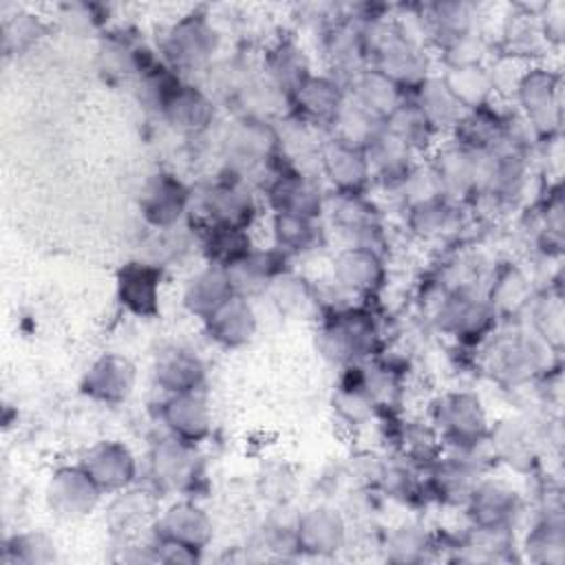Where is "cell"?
Segmentation results:
<instances>
[{
    "mask_svg": "<svg viewBox=\"0 0 565 565\" xmlns=\"http://www.w3.org/2000/svg\"><path fill=\"white\" fill-rule=\"evenodd\" d=\"M318 349L340 366L371 362L382 349V331L366 307L338 309L320 318Z\"/></svg>",
    "mask_w": 565,
    "mask_h": 565,
    "instance_id": "1",
    "label": "cell"
},
{
    "mask_svg": "<svg viewBox=\"0 0 565 565\" xmlns=\"http://www.w3.org/2000/svg\"><path fill=\"white\" fill-rule=\"evenodd\" d=\"M430 426L441 444L457 452H477L490 430L483 402L470 391H448L439 395L430 406Z\"/></svg>",
    "mask_w": 565,
    "mask_h": 565,
    "instance_id": "2",
    "label": "cell"
},
{
    "mask_svg": "<svg viewBox=\"0 0 565 565\" xmlns=\"http://www.w3.org/2000/svg\"><path fill=\"white\" fill-rule=\"evenodd\" d=\"M561 75L547 66H527L523 68L514 97L521 106V113L536 139H552L561 128L563 97H561Z\"/></svg>",
    "mask_w": 565,
    "mask_h": 565,
    "instance_id": "3",
    "label": "cell"
},
{
    "mask_svg": "<svg viewBox=\"0 0 565 565\" xmlns=\"http://www.w3.org/2000/svg\"><path fill=\"white\" fill-rule=\"evenodd\" d=\"M218 31L207 15L192 11L168 26L159 49L163 53V62L177 73L196 71L212 62L218 51Z\"/></svg>",
    "mask_w": 565,
    "mask_h": 565,
    "instance_id": "4",
    "label": "cell"
},
{
    "mask_svg": "<svg viewBox=\"0 0 565 565\" xmlns=\"http://www.w3.org/2000/svg\"><path fill=\"white\" fill-rule=\"evenodd\" d=\"M435 322L457 342L475 347L494 333L499 316L488 298H479L470 289H450L437 307Z\"/></svg>",
    "mask_w": 565,
    "mask_h": 565,
    "instance_id": "5",
    "label": "cell"
},
{
    "mask_svg": "<svg viewBox=\"0 0 565 565\" xmlns=\"http://www.w3.org/2000/svg\"><path fill=\"white\" fill-rule=\"evenodd\" d=\"M258 216V203L238 174L218 177L210 183L199 199V221L196 227L218 225V227H236L247 230L254 225Z\"/></svg>",
    "mask_w": 565,
    "mask_h": 565,
    "instance_id": "6",
    "label": "cell"
},
{
    "mask_svg": "<svg viewBox=\"0 0 565 565\" xmlns=\"http://www.w3.org/2000/svg\"><path fill=\"white\" fill-rule=\"evenodd\" d=\"M199 444L166 435L157 439L148 452V466L154 483L170 492H194L203 479V457Z\"/></svg>",
    "mask_w": 565,
    "mask_h": 565,
    "instance_id": "7",
    "label": "cell"
},
{
    "mask_svg": "<svg viewBox=\"0 0 565 565\" xmlns=\"http://www.w3.org/2000/svg\"><path fill=\"white\" fill-rule=\"evenodd\" d=\"M172 128L181 132H203L214 121V102L196 84L185 82L179 73L170 75L150 104Z\"/></svg>",
    "mask_w": 565,
    "mask_h": 565,
    "instance_id": "8",
    "label": "cell"
},
{
    "mask_svg": "<svg viewBox=\"0 0 565 565\" xmlns=\"http://www.w3.org/2000/svg\"><path fill=\"white\" fill-rule=\"evenodd\" d=\"M102 494L99 486L79 463L55 468L44 490L46 508L60 521H79L88 516L97 508Z\"/></svg>",
    "mask_w": 565,
    "mask_h": 565,
    "instance_id": "9",
    "label": "cell"
},
{
    "mask_svg": "<svg viewBox=\"0 0 565 565\" xmlns=\"http://www.w3.org/2000/svg\"><path fill=\"white\" fill-rule=\"evenodd\" d=\"M519 492L501 479H479L466 501L468 516L477 532L505 534L521 514Z\"/></svg>",
    "mask_w": 565,
    "mask_h": 565,
    "instance_id": "10",
    "label": "cell"
},
{
    "mask_svg": "<svg viewBox=\"0 0 565 565\" xmlns=\"http://www.w3.org/2000/svg\"><path fill=\"white\" fill-rule=\"evenodd\" d=\"M194 194L172 172L150 174L139 192L141 218L154 230L174 227L190 210Z\"/></svg>",
    "mask_w": 565,
    "mask_h": 565,
    "instance_id": "11",
    "label": "cell"
},
{
    "mask_svg": "<svg viewBox=\"0 0 565 565\" xmlns=\"http://www.w3.org/2000/svg\"><path fill=\"white\" fill-rule=\"evenodd\" d=\"M267 205L274 212L298 214L307 218H320L324 210V196L316 181L305 177L298 168L280 163L263 185Z\"/></svg>",
    "mask_w": 565,
    "mask_h": 565,
    "instance_id": "12",
    "label": "cell"
},
{
    "mask_svg": "<svg viewBox=\"0 0 565 565\" xmlns=\"http://www.w3.org/2000/svg\"><path fill=\"white\" fill-rule=\"evenodd\" d=\"M152 532L157 541L179 545L201 556L214 536V523L196 501L179 499L157 516Z\"/></svg>",
    "mask_w": 565,
    "mask_h": 565,
    "instance_id": "13",
    "label": "cell"
},
{
    "mask_svg": "<svg viewBox=\"0 0 565 565\" xmlns=\"http://www.w3.org/2000/svg\"><path fill=\"white\" fill-rule=\"evenodd\" d=\"M79 466L99 486V490L108 494L128 490L137 479V457L121 439L95 441L82 452Z\"/></svg>",
    "mask_w": 565,
    "mask_h": 565,
    "instance_id": "14",
    "label": "cell"
},
{
    "mask_svg": "<svg viewBox=\"0 0 565 565\" xmlns=\"http://www.w3.org/2000/svg\"><path fill=\"white\" fill-rule=\"evenodd\" d=\"M331 278L338 289L358 298H373L386 282V265L382 252L347 245L331 263Z\"/></svg>",
    "mask_w": 565,
    "mask_h": 565,
    "instance_id": "15",
    "label": "cell"
},
{
    "mask_svg": "<svg viewBox=\"0 0 565 565\" xmlns=\"http://www.w3.org/2000/svg\"><path fill=\"white\" fill-rule=\"evenodd\" d=\"M137 384V366L130 358L121 353H102L84 371L79 380V391L99 404H121L126 402Z\"/></svg>",
    "mask_w": 565,
    "mask_h": 565,
    "instance_id": "16",
    "label": "cell"
},
{
    "mask_svg": "<svg viewBox=\"0 0 565 565\" xmlns=\"http://www.w3.org/2000/svg\"><path fill=\"white\" fill-rule=\"evenodd\" d=\"M163 269L150 260L126 263L115 278L117 302L135 318L150 320L159 313Z\"/></svg>",
    "mask_w": 565,
    "mask_h": 565,
    "instance_id": "17",
    "label": "cell"
},
{
    "mask_svg": "<svg viewBox=\"0 0 565 565\" xmlns=\"http://www.w3.org/2000/svg\"><path fill=\"white\" fill-rule=\"evenodd\" d=\"M552 347L545 344L539 335H512L494 347L492 371L499 380L516 386L534 380L547 371V358Z\"/></svg>",
    "mask_w": 565,
    "mask_h": 565,
    "instance_id": "18",
    "label": "cell"
},
{
    "mask_svg": "<svg viewBox=\"0 0 565 565\" xmlns=\"http://www.w3.org/2000/svg\"><path fill=\"white\" fill-rule=\"evenodd\" d=\"M320 166L335 194H364L373 181L366 150L338 137L320 148Z\"/></svg>",
    "mask_w": 565,
    "mask_h": 565,
    "instance_id": "19",
    "label": "cell"
},
{
    "mask_svg": "<svg viewBox=\"0 0 565 565\" xmlns=\"http://www.w3.org/2000/svg\"><path fill=\"white\" fill-rule=\"evenodd\" d=\"M486 441L492 455L516 472H530L539 461V435L525 417H505L490 424Z\"/></svg>",
    "mask_w": 565,
    "mask_h": 565,
    "instance_id": "20",
    "label": "cell"
},
{
    "mask_svg": "<svg viewBox=\"0 0 565 565\" xmlns=\"http://www.w3.org/2000/svg\"><path fill=\"white\" fill-rule=\"evenodd\" d=\"M296 550L309 556H331L344 547L347 523L331 505L307 508L294 525Z\"/></svg>",
    "mask_w": 565,
    "mask_h": 565,
    "instance_id": "21",
    "label": "cell"
},
{
    "mask_svg": "<svg viewBox=\"0 0 565 565\" xmlns=\"http://www.w3.org/2000/svg\"><path fill=\"white\" fill-rule=\"evenodd\" d=\"M298 119L311 126L335 124L347 104V90L335 75H313L289 97Z\"/></svg>",
    "mask_w": 565,
    "mask_h": 565,
    "instance_id": "22",
    "label": "cell"
},
{
    "mask_svg": "<svg viewBox=\"0 0 565 565\" xmlns=\"http://www.w3.org/2000/svg\"><path fill=\"white\" fill-rule=\"evenodd\" d=\"M205 333L223 349H241L249 344L258 331V316L249 296L232 294L205 320Z\"/></svg>",
    "mask_w": 565,
    "mask_h": 565,
    "instance_id": "23",
    "label": "cell"
},
{
    "mask_svg": "<svg viewBox=\"0 0 565 565\" xmlns=\"http://www.w3.org/2000/svg\"><path fill=\"white\" fill-rule=\"evenodd\" d=\"M159 417L170 435L192 444H201L212 433V413L201 391L166 395L159 404Z\"/></svg>",
    "mask_w": 565,
    "mask_h": 565,
    "instance_id": "24",
    "label": "cell"
},
{
    "mask_svg": "<svg viewBox=\"0 0 565 565\" xmlns=\"http://www.w3.org/2000/svg\"><path fill=\"white\" fill-rule=\"evenodd\" d=\"M426 470L428 492L448 505H466L475 483L479 481V463L472 461V452L452 450V455L439 457Z\"/></svg>",
    "mask_w": 565,
    "mask_h": 565,
    "instance_id": "25",
    "label": "cell"
},
{
    "mask_svg": "<svg viewBox=\"0 0 565 565\" xmlns=\"http://www.w3.org/2000/svg\"><path fill=\"white\" fill-rule=\"evenodd\" d=\"M333 225L349 238V245H362L380 252V212L364 194H335Z\"/></svg>",
    "mask_w": 565,
    "mask_h": 565,
    "instance_id": "26",
    "label": "cell"
},
{
    "mask_svg": "<svg viewBox=\"0 0 565 565\" xmlns=\"http://www.w3.org/2000/svg\"><path fill=\"white\" fill-rule=\"evenodd\" d=\"M505 126L508 115H501L492 104L470 108L450 128L452 143L472 152H490L505 146Z\"/></svg>",
    "mask_w": 565,
    "mask_h": 565,
    "instance_id": "27",
    "label": "cell"
},
{
    "mask_svg": "<svg viewBox=\"0 0 565 565\" xmlns=\"http://www.w3.org/2000/svg\"><path fill=\"white\" fill-rule=\"evenodd\" d=\"M154 384L166 393H192L205 384V362L188 347H166L154 360Z\"/></svg>",
    "mask_w": 565,
    "mask_h": 565,
    "instance_id": "28",
    "label": "cell"
},
{
    "mask_svg": "<svg viewBox=\"0 0 565 565\" xmlns=\"http://www.w3.org/2000/svg\"><path fill=\"white\" fill-rule=\"evenodd\" d=\"M99 60L106 73L124 77L135 75L137 79L159 62L154 57V51L143 40L126 31L106 33L99 44Z\"/></svg>",
    "mask_w": 565,
    "mask_h": 565,
    "instance_id": "29",
    "label": "cell"
},
{
    "mask_svg": "<svg viewBox=\"0 0 565 565\" xmlns=\"http://www.w3.org/2000/svg\"><path fill=\"white\" fill-rule=\"evenodd\" d=\"M232 294H236V289L232 285L230 271L207 263L188 278L183 287V307L203 322Z\"/></svg>",
    "mask_w": 565,
    "mask_h": 565,
    "instance_id": "30",
    "label": "cell"
},
{
    "mask_svg": "<svg viewBox=\"0 0 565 565\" xmlns=\"http://www.w3.org/2000/svg\"><path fill=\"white\" fill-rule=\"evenodd\" d=\"M353 102L364 108L366 113H371L373 117H377L380 121H386L402 102H406L408 93L393 82L388 75H384L382 71L366 66L364 71H360L353 79Z\"/></svg>",
    "mask_w": 565,
    "mask_h": 565,
    "instance_id": "31",
    "label": "cell"
},
{
    "mask_svg": "<svg viewBox=\"0 0 565 565\" xmlns=\"http://www.w3.org/2000/svg\"><path fill=\"white\" fill-rule=\"evenodd\" d=\"M263 73L271 86L291 97L311 77V64L294 40H280L265 53Z\"/></svg>",
    "mask_w": 565,
    "mask_h": 565,
    "instance_id": "32",
    "label": "cell"
},
{
    "mask_svg": "<svg viewBox=\"0 0 565 565\" xmlns=\"http://www.w3.org/2000/svg\"><path fill=\"white\" fill-rule=\"evenodd\" d=\"M364 150L371 163L373 179L386 185L402 188V183L415 168V159H413L415 154L399 139H395L386 128H382Z\"/></svg>",
    "mask_w": 565,
    "mask_h": 565,
    "instance_id": "33",
    "label": "cell"
},
{
    "mask_svg": "<svg viewBox=\"0 0 565 565\" xmlns=\"http://www.w3.org/2000/svg\"><path fill=\"white\" fill-rule=\"evenodd\" d=\"M267 294L271 296L274 305L280 309V313H287L296 320H320L324 316L320 294L307 280L305 276L291 274L289 269L271 280L267 287Z\"/></svg>",
    "mask_w": 565,
    "mask_h": 565,
    "instance_id": "34",
    "label": "cell"
},
{
    "mask_svg": "<svg viewBox=\"0 0 565 565\" xmlns=\"http://www.w3.org/2000/svg\"><path fill=\"white\" fill-rule=\"evenodd\" d=\"M287 254H282L278 247L269 249H252L243 260H238L234 267H230V278L236 289V294L249 296L252 291H267L274 278L287 271Z\"/></svg>",
    "mask_w": 565,
    "mask_h": 565,
    "instance_id": "35",
    "label": "cell"
},
{
    "mask_svg": "<svg viewBox=\"0 0 565 565\" xmlns=\"http://www.w3.org/2000/svg\"><path fill=\"white\" fill-rule=\"evenodd\" d=\"M441 79L463 110L492 104L494 86H492L488 66H483L481 62L448 66L446 73L441 75Z\"/></svg>",
    "mask_w": 565,
    "mask_h": 565,
    "instance_id": "36",
    "label": "cell"
},
{
    "mask_svg": "<svg viewBox=\"0 0 565 565\" xmlns=\"http://www.w3.org/2000/svg\"><path fill=\"white\" fill-rule=\"evenodd\" d=\"M384 128L399 139L413 154H422L433 148L435 137L439 135L435 126L428 121V117L422 113V108L406 97V102L399 104V108L384 121Z\"/></svg>",
    "mask_w": 565,
    "mask_h": 565,
    "instance_id": "37",
    "label": "cell"
},
{
    "mask_svg": "<svg viewBox=\"0 0 565 565\" xmlns=\"http://www.w3.org/2000/svg\"><path fill=\"white\" fill-rule=\"evenodd\" d=\"M199 236H201V252L205 260L210 265H218L225 269L234 267L254 249V243L247 230L207 225V227H199Z\"/></svg>",
    "mask_w": 565,
    "mask_h": 565,
    "instance_id": "38",
    "label": "cell"
},
{
    "mask_svg": "<svg viewBox=\"0 0 565 565\" xmlns=\"http://www.w3.org/2000/svg\"><path fill=\"white\" fill-rule=\"evenodd\" d=\"M271 238H274V247H278L287 256L307 254L320 245L322 227H320L318 218L274 212L271 214Z\"/></svg>",
    "mask_w": 565,
    "mask_h": 565,
    "instance_id": "39",
    "label": "cell"
},
{
    "mask_svg": "<svg viewBox=\"0 0 565 565\" xmlns=\"http://www.w3.org/2000/svg\"><path fill=\"white\" fill-rule=\"evenodd\" d=\"M411 99L422 108V113L428 117V121L435 126L437 132L450 130L463 113V108L450 95V90L441 77H426L411 93Z\"/></svg>",
    "mask_w": 565,
    "mask_h": 565,
    "instance_id": "40",
    "label": "cell"
},
{
    "mask_svg": "<svg viewBox=\"0 0 565 565\" xmlns=\"http://www.w3.org/2000/svg\"><path fill=\"white\" fill-rule=\"evenodd\" d=\"M488 302L494 307L497 316H510L516 313L532 302V287L527 276L514 267V265H501L492 278Z\"/></svg>",
    "mask_w": 565,
    "mask_h": 565,
    "instance_id": "41",
    "label": "cell"
},
{
    "mask_svg": "<svg viewBox=\"0 0 565 565\" xmlns=\"http://www.w3.org/2000/svg\"><path fill=\"white\" fill-rule=\"evenodd\" d=\"M457 223V205L448 196H435L408 205V227L419 238H439L448 234Z\"/></svg>",
    "mask_w": 565,
    "mask_h": 565,
    "instance_id": "42",
    "label": "cell"
},
{
    "mask_svg": "<svg viewBox=\"0 0 565 565\" xmlns=\"http://www.w3.org/2000/svg\"><path fill=\"white\" fill-rule=\"evenodd\" d=\"M545 514L534 527L530 530L525 539L527 556L536 563H561L565 556V532H563V519L561 512Z\"/></svg>",
    "mask_w": 565,
    "mask_h": 565,
    "instance_id": "43",
    "label": "cell"
},
{
    "mask_svg": "<svg viewBox=\"0 0 565 565\" xmlns=\"http://www.w3.org/2000/svg\"><path fill=\"white\" fill-rule=\"evenodd\" d=\"M55 561V541L44 532H20L4 541V563L42 565Z\"/></svg>",
    "mask_w": 565,
    "mask_h": 565,
    "instance_id": "44",
    "label": "cell"
},
{
    "mask_svg": "<svg viewBox=\"0 0 565 565\" xmlns=\"http://www.w3.org/2000/svg\"><path fill=\"white\" fill-rule=\"evenodd\" d=\"M532 309V322L536 329V335L550 344L554 351L561 349L563 340V302L561 294L547 291L543 298H536L530 302Z\"/></svg>",
    "mask_w": 565,
    "mask_h": 565,
    "instance_id": "45",
    "label": "cell"
},
{
    "mask_svg": "<svg viewBox=\"0 0 565 565\" xmlns=\"http://www.w3.org/2000/svg\"><path fill=\"white\" fill-rule=\"evenodd\" d=\"M386 556L397 563L422 561L426 550L433 547L430 536L417 525H399L386 534Z\"/></svg>",
    "mask_w": 565,
    "mask_h": 565,
    "instance_id": "46",
    "label": "cell"
}]
</instances>
